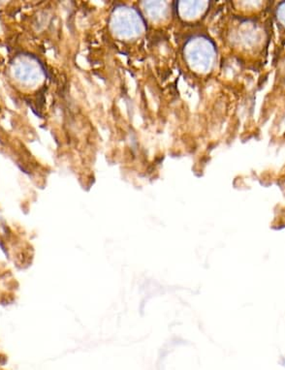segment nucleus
I'll return each mask as SVG.
<instances>
[{
  "label": "nucleus",
  "instance_id": "obj_1",
  "mask_svg": "<svg viewBox=\"0 0 285 370\" xmlns=\"http://www.w3.org/2000/svg\"><path fill=\"white\" fill-rule=\"evenodd\" d=\"M15 77L26 85H36L41 80V67L32 59H20L13 67Z\"/></svg>",
  "mask_w": 285,
  "mask_h": 370
}]
</instances>
